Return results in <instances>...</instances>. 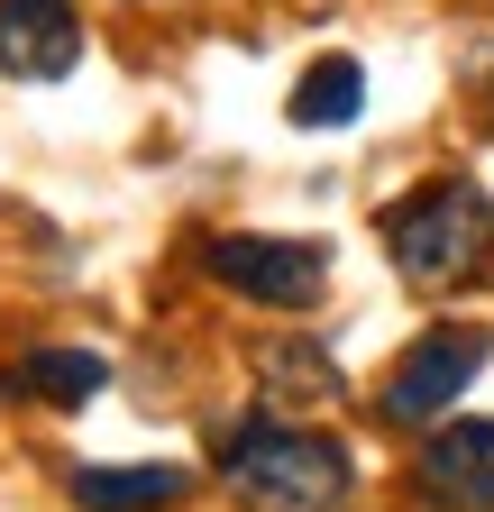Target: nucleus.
<instances>
[{
	"mask_svg": "<svg viewBox=\"0 0 494 512\" xmlns=\"http://www.w3.org/2000/svg\"><path fill=\"white\" fill-rule=\"evenodd\" d=\"M220 467L257 512H330L348 494V448L321 430H284V421L220 430Z\"/></svg>",
	"mask_w": 494,
	"mask_h": 512,
	"instance_id": "1",
	"label": "nucleus"
},
{
	"mask_svg": "<svg viewBox=\"0 0 494 512\" xmlns=\"http://www.w3.org/2000/svg\"><path fill=\"white\" fill-rule=\"evenodd\" d=\"M385 247L412 284H458L494 256V192L485 183H421L385 211Z\"/></svg>",
	"mask_w": 494,
	"mask_h": 512,
	"instance_id": "2",
	"label": "nucleus"
},
{
	"mask_svg": "<svg viewBox=\"0 0 494 512\" xmlns=\"http://www.w3.org/2000/svg\"><path fill=\"white\" fill-rule=\"evenodd\" d=\"M485 357H494L485 330H430V339H412V348L394 357V375H385V394H376L385 421H403V430H412V421H440L467 384L485 375Z\"/></svg>",
	"mask_w": 494,
	"mask_h": 512,
	"instance_id": "3",
	"label": "nucleus"
},
{
	"mask_svg": "<svg viewBox=\"0 0 494 512\" xmlns=\"http://www.w3.org/2000/svg\"><path fill=\"white\" fill-rule=\"evenodd\" d=\"M211 275H220L229 293H247V302L302 311V302H321L330 256H321L312 238H247V229H229V238H211Z\"/></svg>",
	"mask_w": 494,
	"mask_h": 512,
	"instance_id": "4",
	"label": "nucleus"
},
{
	"mask_svg": "<svg viewBox=\"0 0 494 512\" xmlns=\"http://www.w3.org/2000/svg\"><path fill=\"white\" fill-rule=\"evenodd\" d=\"M83 64V19L74 0H0V74L19 83H65Z\"/></svg>",
	"mask_w": 494,
	"mask_h": 512,
	"instance_id": "5",
	"label": "nucleus"
},
{
	"mask_svg": "<svg viewBox=\"0 0 494 512\" xmlns=\"http://www.w3.org/2000/svg\"><path fill=\"white\" fill-rule=\"evenodd\" d=\"M421 494L440 512H494V421H449L421 448Z\"/></svg>",
	"mask_w": 494,
	"mask_h": 512,
	"instance_id": "6",
	"label": "nucleus"
},
{
	"mask_svg": "<svg viewBox=\"0 0 494 512\" xmlns=\"http://www.w3.org/2000/svg\"><path fill=\"white\" fill-rule=\"evenodd\" d=\"M183 467H74V503L83 512H165L183 503Z\"/></svg>",
	"mask_w": 494,
	"mask_h": 512,
	"instance_id": "7",
	"label": "nucleus"
},
{
	"mask_svg": "<svg viewBox=\"0 0 494 512\" xmlns=\"http://www.w3.org/2000/svg\"><path fill=\"white\" fill-rule=\"evenodd\" d=\"M19 394H37V403H92L101 384H110V366L92 357V348H37V357H19Z\"/></svg>",
	"mask_w": 494,
	"mask_h": 512,
	"instance_id": "8",
	"label": "nucleus"
},
{
	"mask_svg": "<svg viewBox=\"0 0 494 512\" xmlns=\"http://www.w3.org/2000/svg\"><path fill=\"white\" fill-rule=\"evenodd\" d=\"M357 101H366L357 55H321L312 74L293 83V119H302V128H348V119H357Z\"/></svg>",
	"mask_w": 494,
	"mask_h": 512,
	"instance_id": "9",
	"label": "nucleus"
},
{
	"mask_svg": "<svg viewBox=\"0 0 494 512\" xmlns=\"http://www.w3.org/2000/svg\"><path fill=\"white\" fill-rule=\"evenodd\" d=\"M293 394H339V375H330V357L321 348H275L266 357V403H293Z\"/></svg>",
	"mask_w": 494,
	"mask_h": 512,
	"instance_id": "10",
	"label": "nucleus"
}]
</instances>
